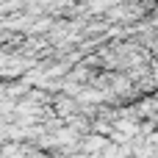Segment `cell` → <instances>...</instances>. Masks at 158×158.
Here are the masks:
<instances>
[{"instance_id": "obj_1", "label": "cell", "mask_w": 158, "mask_h": 158, "mask_svg": "<svg viewBox=\"0 0 158 158\" xmlns=\"http://www.w3.org/2000/svg\"><path fill=\"white\" fill-rule=\"evenodd\" d=\"M106 144H108V142H106L103 136L92 133V136H86V139H83V150H86L83 156H89V158H97L100 153H103V150H106Z\"/></svg>"}, {"instance_id": "obj_2", "label": "cell", "mask_w": 158, "mask_h": 158, "mask_svg": "<svg viewBox=\"0 0 158 158\" xmlns=\"http://www.w3.org/2000/svg\"><path fill=\"white\" fill-rule=\"evenodd\" d=\"M150 72H153V81H158V61L153 64V69H150Z\"/></svg>"}, {"instance_id": "obj_3", "label": "cell", "mask_w": 158, "mask_h": 158, "mask_svg": "<svg viewBox=\"0 0 158 158\" xmlns=\"http://www.w3.org/2000/svg\"><path fill=\"white\" fill-rule=\"evenodd\" d=\"M72 158H89V156H83V153H81V156H72Z\"/></svg>"}]
</instances>
